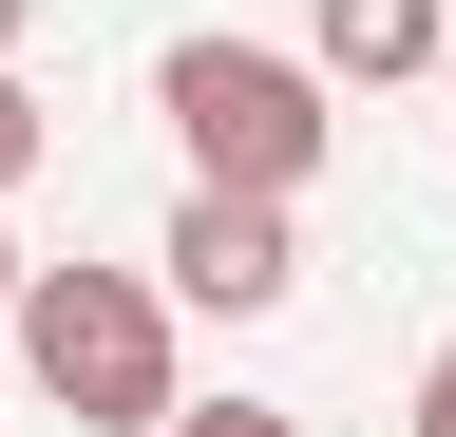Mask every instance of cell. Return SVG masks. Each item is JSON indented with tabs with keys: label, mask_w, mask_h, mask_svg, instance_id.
I'll return each instance as SVG.
<instances>
[{
	"label": "cell",
	"mask_w": 456,
	"mask_h": 437,
	"mask_svg": "<svg viewBox=\"0 0 456 437\" xmlns=\"http://www.w3.org/2000/svg\"><path fill=\"white\" fill-rule=\"evenodd\" d=\"M152 115H171V152H191L209 190H305L342 152L323 58H266V38H171V58H152Z\"/></svg>",
	"instance_id": "6da1fadb"
},
{
	"label": "cell",
	"mask_w": 456,
	"mask_h": 437,
	"mask_svg": "<svg viewBox=\"0 0 456 437\" xmlns=\"http://www.w3.org/2000/svg\"><path fill=\"white\" fill-rule=\"evenodd\" d=\"M20 361L77 437H171V304L134 266H20Z\"/></svg>",
	"instance_id": "7a4b0ae2"
},
{
	"label": "cell",
	"mask_w": 456,
	"mask_h": 437,
	"mask_svg": "<svg viewBox=\"0 0 456 437\" xmlns=\"http://www.w3.org/2000/svg\"><path fill=\"white\" fill-rule=\"evenodd\" d=\"M171 304H209V323H266L285 286H305V229H285V190H209L191 172V209H171Z\"/></svg>",
	"instance_id": "3957f363"
},
{
	"label": "cell",
	"mask_w": 456,
	"mask_h": 437,
	"mask_svg": "<svg viewBox=\"0 0 456 437\" xmlns=\"http://www.w3.org/2000/svg\"><path fill=\"white\" fill-rule=\"evenodd\" d=\"M437 38H456V0H323V77H380L399 95Z\"/></svg>",
	"instance_id": "277c9868"
},
{
	"label": "cell",
	"mask_w": 456,
	"mask_h": 437,
	"mask_svg": "<svg viewBox=\"0 0 456 437\" xmlns=\"http://www.w3.org/2000/svg\"><path fill=\"white\" fill-rule=\"evenodd\" d=\"M38 152H57V115H38V95H20V58H0V190H20V172H38Z\"/></svg>",
	"instance_id": "5b68a950"
},
{
	"label": "cell",
	"mask_w": 456,
	"mask_h": 437,
	"mask_svg": "<svg viewBox=\"0 0 456 437\" xmlns=\"http://www.w3.org/2000/svg\"><path fill=\"white\" fill-rule=\"evenodd\" d=\"M171 437H305L285 400H171Z\"/></svg>",
	"instance_id": "8992f818"
},
{
	"label": "cell",
	"mask_w": 456,
	"mask_h": 437,
	"mask_svg": "<svg viewBox=\"0 0 456 437\" xmlns=\"http://www.w3.org/2000/svg\"><path fill=\"white\" fill-rule=\"evenodd\" d=\"M419 437H456V343H437V361H419Z\"/></svg>",
	"instance_id": "52a82bcc"
},
{
	"label": "cell",
	"mask_w": 456,
	"mask_h": 437,
	"mask_svg": "<svg viewBox=\"0 0 456 437\" xmlns=\"http://www.w3.org/2000/svg\"><path fill=\"white\" fill-rule=\"evenodd\" d=\"M0 323H20V229H0Z\"/></svg>",
	"instance_id": "ba28073f"
},
{
	"label": "cell",
	"mask_w": 456,
	"mask_h": 437,
	"mask_svg": "<svg viewBox=\"0 0 456 437\" xmlns=\"http://www.w3.org/2000/svg\"><path fill=\"white\" fill-rule=\"evenodd\" d=\"M0 58H20V0H0Z\"/></svg>",
	"instance_id": "9c48e42d"
}]
</instances>
